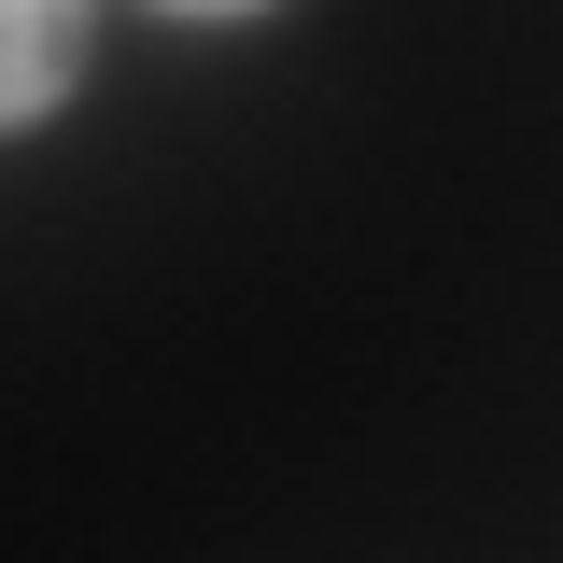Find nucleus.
<instances>
[{
	"instance_id": "obj_1",
	"label": "nucleus",
	"mask_w": 563,
	"mask_h": 563,
	"mask_svg": "<svg viewBox=\"0 0 563 563\" xmlns=\"http://www.w3.org/2000/svg\"><path fill=\"white\" fill-rule=\"evenodd\" d=\"M85 70V0H0V128H43Z\"/></svg>"
},
{
	"instance_id": "obj_2",
	"label": "nucleus",
	"mask_w": 563,
	"mask_h": 563,
	"mask_svg": "<svg viewBox=\"0 0 563 563\" xmlns=\"http://www.w3.org/2000/svg\"><path fill=\"white\" fill-rule=\"evenodd\" d=\"M155 14H198V29H240V14H268V0H155Z\"/></svg>"
}]
</instances>
